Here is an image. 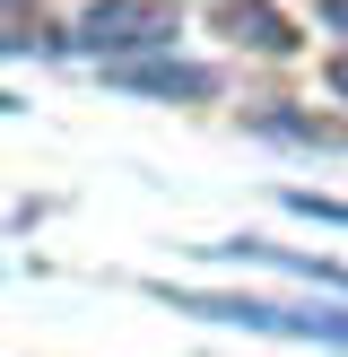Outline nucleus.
Returning a JSON list of instances; mask_svg holds the SVG:
<instances>
[{
    "instance_id": "obj_6",
    "label": "nucleus",
    "mask_w": 348,
    "mask_h": 357,
    "mask_svg": "<svg viewBox=\"0 0 348 357\" xmlns=\"http://www.w3.org/2000/svg\"><path fill=\"white\" fill-rule=\"evenodd\" d=\"M322 26H340V35H348V0H322Z\"/></svg>"
},
{
    "instance_id": "obj_7",
    "label": "nucleus",
    "mask_w": 348,
    "mask_h": 357,
    "mask_svg": "<svg viewBox=\"0 0 348 357\" xmlns=\"http://www.w3.org/2000/svg\"><path fill=\"white\" fill-rule=\"evenodd\" d=\"M331 87H340V96H348V52H340V61H331Z\"/></svg>"
},
{
    "instance_id": "obj_5",
    "label": "nucleus",
    "mask_w": 348,
    "mask_h": 357,
    "mask_svg": "<svg viewBox=\"0 0 348 357\" xmlns=\"http://www.w3.org/2000/svg\"><path fill=\"white\" fill-rule=\"evenodd\" d=\"M278 201H287L296 218H340L348 227V201H322V192H278Z\"/></svg>"
},
{
    "instance_id": "obj_3",
    "label": "nucleus",
    "mask_w": 348,
    "mask_h": 357,
    "mask_svg": "<svg viewBox=\"0 0 348 357\" xmlns=\"http://www.w3.org/2000/svg\"><path fill=\"white\" fill-rule=\"evenodd\" d=\"M218 35H235V44H253V52H296V26L278 9H261V0H226V9H218Z\"/></svg>"
},
{
    "instance_id": "obj_2",
    "label": "nucleus",
    "mask_w": 348,
    "mask_h": 357,
    "mask_svg": "<svg viewBox=\"0 0 348 357\" xmlns=\"http://www.w3.org/2000/svg\"><path fill=\"white\" fill-rule=\"evenodd\" d=\"M79 44L104 61H131L148 44H174V0H87L79 9Z\"/></svg>"
},
{
    "instance_id": "obj_1",
    "label": "nucleus",
    "mask_w": 348,
    "mask_h": 357,
    "mask_svg": "<svg viewBox=\"0 0 348 357\" xmlns=\"http://www.w3.org/2000/svg\"><path fill=\"white\" fill-rule=\"evenodd\" d=\"M183 314L200 323H244V331H278V340H348V314H313V305H270V296H191L166 288Z\"/></svg>"
},
{
    "instance_id": "obj_4",
    "label": "nucleus",
    "mask_w": 348,
    "mask_h": 357,
    "mask_svg": "<svg viewBox=\"0 0 348 357\" xmlns=\"http://www.w3.org/2000/svg\"><path fill=\"white\" fill-rule=\"evenodd\" d=\"M104 79L113 87H139V96H209L218 87V70H148V61H104Z\"/></svg>"
}]
</instances>
